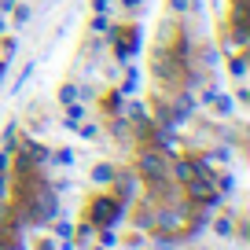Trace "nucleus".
I'll return each instance as SVG.
<instances>
[{
  "instance_id": "nucleus-1",
  "label": "nucleus",
  "mask_w": 250,
  "mask_h": 250,
  "mask_svg": "<svg viewBox=\"0 0 250 250\" xmlns=\"http://www.w3.org/2000/svg\"><path fill=\"white\" fill-rule=\"evenodd\" d=\"M92 180H110V169H107V166H96V169H92Z\"/></svg>"
}]
</instances>
